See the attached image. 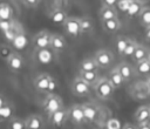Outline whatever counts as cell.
<instances>
[{"mask_svg":"<svg viewBox=\"0 0 150 129\" xmlns=\"http://www.w3.org/2000/svg\"><path fill=\"white\" fill-rule=\"evenodd\" d=\"M13 53H14V52H13V49H12L11 46H8V45H1V46H0V59L7 61L8 57H9Z\"/></svg>","mask_w":150,"mask_h":129,"instance_id":"obj_32","label":"cell"},{"mask_svg":"<svg viewBox=\"0 0 150 129\" xmlns=\"http://www.w3.org/2000/svg\"><path fill=\"white\" fill-rule=\"evenodd\" d=\"M6 63H7V67L9 68V70H12L14 73L20 72L23 68V66H25V61H23L22 56L19 53H16V52H14L8 57V60L6 61Z\"/></svg>","mask_w":150,"mask_h":129,"instance_id":"obj_10","label":"cell"},{"mask_svg":"<svg viewBox=\"0 0 150 129\" xmlns=\"http://www.w3.org/2000/svg\"><path fill=\"white\" fill-rule=\"evenodd\" d=\"M109 81H110V83L112 84V87L115 88V89H117V88H120V87H122L123 86V83H124V79L122 77V75H121V73H120V70H118V68H117V66L115 67V68H112L111 69V72H110V74H109Z\"/></svg>","mask_w":150,"mask_h":129,"instance_id":"obj_16","label":"cell"},{"mask_svg":"<svg viewBox=\"0 0 150 129\" xmlns=\"http://www.w3.org/2000/svg\"><path fill=\"white\" fill-rule=\"evenodd\" d=\"M8 103H7V101H6V99L0 94V109H2L4 107H6Z\"/></svg>","mask_w":150,"mask_h":129,"instance_id":"obj_39","label":"cell"},{"mask_svg":"<svg viewBox=\"0 0 150 129\" xmlns=\"http://www.w3.org/2000/svg\"><path fill=\"white\" fill-rule=\"evenodd\" d=\"M105 129H122V125H121V122L118 118H115V117H111L109 120H107L105 122Z\"/></svg>","mask_w":150,"mask_h":129,"instance_id":"obj_33","label":"cell"},{"mask_svg":"<svg viewBox=\"0 0 150 129\" xmlns=\"http://www.w3.org/2000/svg\"><path fill=\"white\" fill-rule=\"evenodd\" d=\"M62 26L66 34L69 35L70 38H79L82 34L80 28V20L76 16H68Z\"/></svg>","mask_w":150,"mask_h":129,"instance_id":"obj_5","label":"cell"},{"mask_svg":"<svg viewBox=\"0 0 150 129\" xmlns=\"http://www.w3.org/2000/svg\"><path fill=\"white\" fill-rule=\"evenodd\" d=\"M122 129H137V127L131 124V123H125L122 125Z\"/></svg>","mask_w":150,"mask_h":129,"instance_id":"obj_41","label":"cell"},{"mask_svg":"<svg viewBox=\"0 0 150 129\" xmlns=\"http://www.w3.org/2000/svg\"><path fill=\"white\" fill-rule=\"evenodd\" d=\"M137 129H150V121L149 122H144V123H138Z\"/></svg>","mask_w":150,"mask_h":129,"instance_id":"obj_38","label":"cell"},{"mask_svg":"<svg viewBox=\"0 0 150 129\" xmlns=\"http://www.w3.org/2000/svg\"><path fill=\"white\" fill-rule=\"evenodd\" d=\"M135 72L138 75H146L150 73V61H148L146 59L136 63L135 66Z\"/></svg>","mask_w":150,"mask_h":129,"instance_id":"obj_27","label":"cell"},{"mask_svg":"<svg viewBox=\"0 0 150 129\" xmlns=\"http://www.w3.org/2000/svg\"><path fill=\"white\" fill-rule=\"evenodd\" d=\"M138 21L144 28L150 26V7H148V6L143 7V9L141 11V13L138 15Z\"/></svg>","mask_w":150,"mask_h":129,"instance_id":"obj_25","label":"cell"},{"mask_svg":"<svg viewBox=\"0 0 150 129\" xmlns=\"http://www.w3.org/2000/svg\"><path fill=\"white\" fill-rule=\"evenodd\" d=\"M13 27H14V21L13 20H0V29L4 33L9 30Z\"/></svg>","mask_w":150,"mask_h":129,"instance_id":"obj_35","label":"cell"},{"mask_svg":"<svg viewBox=\"0 0 150 129\" xmlns=\"http://www.w3.org/2000/svg\"><path fill=\"white\" fill-rule=\"evenodd\" d=\"M8 129H26L25 120L19 117H12L8 122Z\"/></svg>","mask_w":150,"mask_h":129,"instance_id":"obj_29","label":"cell"},{"mask_svg":"<svg viewBox=\"0 0 150 129\" xmlns=\"http://www.w3.org/2000/svg\"><path fill=\"white\" fill-rule=\"evenodd\" d=\"M118 0H101L102 6H107V7H116Z\"/></svg>","mask_w":150,"mask_h":129,"instance_id":"obj_36","label":"cell"},{"mask_svg":"<svg viewBox=\"0 0 150 129\" xmlns=\"http://www.w3.org/2000/svg\"><path fill=\"white\" fill-rule=\"evenodd\" d=\"M144 38H145L146 41H150V26L145 28V30H144Z\"/></svg>","mask_w":150,"mask_h":129,"instance_id":"obj_40","label":"cell"},{"mask_svg":"<svg viewBox=\"0 0 150 129\" xmlns=\"http://www.w3.org/2000/svg\"><path fill=\"white\" fill-rule=\"evenodd\" d=\"M146 56H148V49L143 45L138 43L136 49H135V52H134V54L131 55V60L134 61V63H138V62L145 60Z\"/></svg>","mask_w":150,"mask_h":129,"instance_id":"obj_21","label":"cell"},{"mask_svg":"<svg viewBox=\"0 0 150 129\" xmlns=\"http://www.w3.org/2000/svg\"><path fill=\"white\" fill-rule=\"evenodd\" d=\"M128 41H129V38L127 36H118L117 40H116V50L120 55L123 54L127 45H128Z\"/></svg>","mask_w":150,"mask_h":129,"instance_id":"obj_31","label":"cell"},{"mask_svg":"<svg viewBox=\"0 0 150 129\" xmlns=\"http://www.w3.org/2000/svg\"><path fill=\"white\" fill-rule=\"evenodd\" d=\"M117 68H118V70H120V73L122 75V77L124 79V81H129L134 76V72L135 70H134V68L127 61L120 62V64L117 66Z\"/></svg>","mask_w":150,"mask_h":129,"instance_id":"obj_19","label":"cell"},{"mask_svg":"<svg viewBox=\"0 0 150 129\" xmlns=\"http://www.w3.org/2000/svg\"><path fill=\"white\" fill-rule=\"evenodd\" d=\"M101 23H102L103 29H104L107 33H110V34H115V33L118 32L120 28H121V22H120L118 19H112V20L101 21Z\"/></svg>","mask_w":150,"mask_h":129,"instance_id":"obj_18","label":"cell"},{"mask_svg":"<svg viewBox=\"0 0 150 129\" xmlns=\"http://www.w3.org/2000/svg\"><path fill=\"white\" fill-rule=\"evenodd\" d=\"M143 7H144V4H143L141 0L132 1L131 5H130V7H129V9L127 11L125 14H127L128 18H136V16L139 15V13H141V11L143 9Z\"/></svg>","mask_w":150,"mask_h":129,"instance_id":"obj_22","label":"cell"},{"mask_svg":"<svg viewBox=\"0 0 150 129\" xmlns=\"http://www.w3.org/2000/svg\"><path fill=\"white\" fill-rule=\"evenodd\" d=\"M68 16L66 15V13L62 11V9H55L52 14H50V20L54 22V23H61L63 25V22L66 21Z\"/></svg>","mask_w":150,"mask_h":129,"instance_id":"obj_28","label":"cell"},{"mask_svg":"<svg viewBox=\"0 0 150 129\" xmlns=\"http://www.w3.org/2000/svg\"><path fill=\"white\" fill-rule=\"evenodd\" d=\"M79 76L84 82L90 84L91 87H94L96 84V82L100 80V75H98L97 70H94V72H79Z\"/></svg>","mask_w":150,"mask_h":129,"instance_id":"obj_17","label":"cell"},{"mask_svg":"<svg viewBox=\"0 0 150 129\" xmlns=\"http://www.w3.org/2000/svg\"><path fill=\"white\" fill-rule=\"evenodd\" d=\"M1 120H2V117H1V115H0V121H1Z\"/></svg>","mask_w":150,"mask_h":129,"instance_id":"obj_44","label":"cell"},{"mask_svg":"<svg viewBox=\"0 0 150 129\" xmlns=\"http://www.w3.org/2000/svg\"><path fill=\"white\" fill-rule=\"evenodd\" d=\"M146 60H148V61H150V49L148 50V56H146Z\"/></svg>","mask_w":150,"mask_h":129,"instance_id":"obj_43","label":"cell"},{"mask_svg":"<svg viewBox=\"0 0 150 129\" xmlns=\"http://www.w3.org/2000/svg\"><path fill=\"white\" fill-rule=\"evenodd\" d=\"M93 57L98 68H108L114 62V54L105 48L96 50Z\"/></svg>","mask_w":150,"mask_h":129,"instance_id":"obj_4","label":"cell"},{"mask_svg":"<svg viewBox=\"0 0 150 129\" xmlns=\"http://www.w3.org/2000/svg\"><path fill=\"white\" fill-rule=\"evenodd\" d=\"M98 15L101 21H107V20H112V19H118L117 9L116 7H107L102 6L98 11Z\"/></svg>","mask_w":150,"mask_h":129,"instance_id":"obj_14","label":"cell"},{"mask_svg":"<svg viewBox=\"0 0 150 129\" xmlns=\"http://www.w3.org/2000/svg\"><path fill=\"white\" fill-rule=\"evenodd\" d=\"M23 1V4L26 5V6H28V7H36L39 4H40V1L41 0H22Z\"/></svg>","mask_w":150,"mask_h":129,"instance_id":"obj_37","label":"cell"},{"mask_svg":"<svg viewBox=\"0 0 150 129\" xmlns=\"http://www.w3.org/2000/svg\"><path fill=\"white\" fill-rule=\"evenodd\" d=\"M135 120L137 123H144L150 121V107L141 106L135 113Z\"/></svg>","mask_w":150,"mask_h":129,"instance_id":"obj_15","label":"cell"},{"mask_svg":"<svg viewBox=\"0 0 150 129\" xmlns=\"http://www.w3.org/2000/svg\"><path fill=\"white\" fill-rule=\"evenodd\" d=\"M137 45H138V42H137L135 39L129 38L128 45H127V47H125V49H124V52H123L122 56H125V57H127V56H131V55L134 54V52H135V49H136Z\"/></svg>","mask_w":150,"mask_h":129,"instance_id":"obj_30","label":"cell"},{"mask_svg":"<svg viewBox=\"0 0 150 129\" xmlns=\"http://www.w3.org/2000/svg\"><path fill=\"white\" fill-rule=\"evenodd\" d=\"M131 1H136V0H131Z\"/></svg>","mask_w":150,"mask_h":129,"instance_id":"obj_45","label":"cell"},{"mask_svg":"<svg viewBox=\"0 0 150 129\" xmlns=\"http://www.w3.org/2000/svg\"><path fill=\"white\" fill-rule=\"evenodd\" d=\"M93 87L90 84H88L87 82H84L79 75L73 80L71 83V91L74 95L79 96V97H86L89 96L93 91Z\"/></svg>","mask_w":150,"mask_h":129,"instance_id":"obj_2","label":"cell"},{"mask_svg":"<svg viewBox=\"0 0 150 129\" xmlns=\"http://www.w3.org/2000/svg\"><path fill=\"white\" fill-rule=\"evenodd\" d=\"M93 88L96 96L101 100H109L112 96L115 90V88L112 87L108 77H100V80L96 82V84Z\"/></svg>","mask_w":150,"mask_h":129,"instance_id":"obj_1","label":"cell"},{"mask_svg":"<svg viewBox=\"0 0 150 129\" xmlns=\"http://www.w3.org/2000/svg\"><path fill=\"white\" fill-rule=\"evenodd\" d=\"M52 33L48 30H40L33 38V45L36 49H47L50 48Z\"/></svg>","mask_w":150,"mask_h":129,"instance_id":"obj_6","label":"cell"},{"mask_svg":"<svg viewBox=\"0 0 150 129\" xmlns=\"http://www.w3.org/2000/svg\"><path fill=\"white\" fill-rule=\"evenodd\" d=\"M149 107H150V106H149Z\"/></svg>","mask_w":150,"mask_h":129,"instance_id":"obj_46","label":"cell"},{"mask_svg":"<svg viewBox=\"0 0 150 129\" xmlns=\"http://www.w3.org/2000/svg\"><path fill=\"white\" fill-rule=\"evenodd\" d=\"M43 110L47 113V115H52L53 113H55L56 110L63 108V102L62 99L56 95V94H48L47 97L43 101Z\"/></svg>","mask_w":150,"mask_h":129,"instance_id":"obj_3","label":"cell"},{"mask_svg":"<svg viewBox=\"0 0 150 129\" xmlns=\"http://www.w3.org/2000/svg\"><path fill=\"white\" fill-rule=\"evenodd\" d=\"M146 89H148V91L150 93V77H149L148 81H146Z\"/></svg>","mask_w":150,"mask_h":129,"instance_id":"obj_42","label":"cell"},{"mask_svg":"<svg viewBox=\"0 0 150 129\" xmlns=\"http://www.w3.org/2000/svg\"><path fill=\"white\" fill-rule=\"evenodd\" d=\"M68 120L74 124L84 123V114L82 104H73L68 108Z\"/></svg>","mask_w":150,"mask_h":129,"instance_id":"obj_7","label":"cell"},{"mask_svg":"<svg viewBox=\"0 0 150 129\" xmlns=\"http://www.w3.org/2000/svg\"><path fill=\"white\" fill-rule=\"evenodd\" d=\"M79 20H80V28L82 34H88L94 30V22L91 18L82 16V18H79Z\"/></svg>","mask_w":150,"mask_h":129,"instance_id":"obj_23","label":"cell"},{"mask_svg":"<svg viewBox=\"0 0 150 129\" xmlns=\"http://www.w3.org/2000/svg\"><path fill=\"white\" fill-rule=\"evenodd\" d=\"M83 108V114H84V122L86 123H94L97 120L98 116V107L94 103H86L82 104Z\"/></svg>","mask_w":150,"mask_h":129,"instance_id":"obj_9","label":"cell"},{"mask_svg":"<svg viewBox=\"0 0 150 129\" xmlns=\"http://www.w3.org/2000/svg\"><path fill=\"white\" fill-rule=\"evenodd\" d=\"M36 59L39 60V62H41L43 64H47L52 61L53 56H52L50 52L48 50V48L47 49H38L36 50Z\"/></svg>","mask_w":150,"mask_h":129,"instance_id":"obj_26","label":"cell"},{"mask_svg":"<svg viewBox=\"0 0 150 129\" xmlns=\"http://www.w3.org/2000/svg\"><path fill=\"white\" fill-rule=\"evenodd\" d=\"M0 20H13V9L6 2L0 4Z\"/></svg>","mask_w":150,"mask_h":129,"instance_id":"obj_24","label":"cell"},{"mask_svg":"<svg viewBox=\"0 0 150 129\" xmlns=\"http://www.w3.org/2000/svg\"><path fill=\"white\" fill-rule=\"evenodd\" d=\"M50 48L54 52H56V53L63 52L67 48V41H66V39L62 35H60V34H52Z\"/></svg>","mask_w":150,"mask_h":129,"instance_id":"obj_12","label":"cell"},{"mask_svg":"<svg viewBox=\"0 0 150 129\" xmlns=\"http://www.w3.org/2000/svg\"><path fill=\"white\" fill-rule=\"evenodd\" d=\"M48 120L53 127H56V128L62 127L66 123V121L68 120V109H66L63 107V108L56 110L55 113H53L52 115L48 116Z\"/></svg>","mask_w":150,"mask_h":129,"instance_id":"obj_8","label":"cell"},{"mask_svg":"<svg viewBox=\"0 0 150 129\" xmlns=\"http://www.w3.org/2000/svg\"><path fill=\"white\" fill-rule=\"evenodd\" d=\"M50 81H52V76L50 75L45 74V73L43 74H40V75H38L34 79V87H35V89L38 91H41V93L48 91Z\"/></svg>","mask_w":150,"mask_h":129,"instance_id":"obj_11","label":"cell"},{"mask_svg":"<svg viewBox=\"0 0 150 129\" xmlns=\"http://www.w3.org/2000/svg\"><path fill=\"white\" fill-rule=\"evenodd\" d=\"M79 69H80V72H94V70H97L98 67H97L94 57H86L80 62Z\"/></svg>","mask_w":150,"mask_h":129,"instance_id":"obj_20","label":"cell"},{"mask_svg":"<svg viewBox=\"0 0 150 129\" xmlns=\"http://www.w3.org/2000/svg\"><path fill=\"white\" fill-rule=\"evenodd\" d=\"M25 123H26V129H43L45 128L43 118L38 114L29 115L25 120Z\"/></svg>","mask_w":150,"mask_h":129,"instance_id":"obj_13","label":"cell"},{"mask_svg":"<svg viewBox=\"0 0 150 129\" xmlns=\"http://www.w3.org/2000/svg\"><path fill=\"white\" fill-rule=\"evenodd\" d=\"M131 2H132L131 0H118V2L116 5V9L122 12V13H127V11L129 9Z\"/></svg>","mask_w":150,"mask_h":129,"instance_id":"obj_34","label":"cell"}]
</instances>
